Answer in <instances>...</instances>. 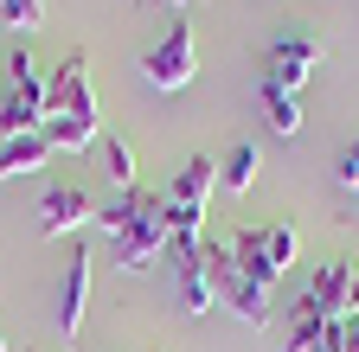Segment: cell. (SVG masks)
<instances>
[{"label":"cell","instance_id":"4","mask_svg":"<svg viewBox=\"0 0 359 352\" xmlns=\"http://www.w3.org/2000/svg\"><path fill=\"white\" fill-rule=\"evenodd\" d=\"M161 250H173V244H167V225H161V205H154L148 218H135V225H128L122 237H109V256H116V269H122V276L148 269V262H154Z\"/></svg>","mask_w":359,"mask_h":352},{"label":"cell","instance_id":"22","mask_svg":"<svg viewBox=\"0 0 359 352\" xmlns=\"http://www.w3.org/2000/svg\"><path fill=\"white\" fill-rule=\"evenodd\" d=\"M334 173H340V186H353V192H359V141H346V154H340V167H334Z\"/></svg>","mask_w":359,"mask_h":352},{"label":"cell","instance_id":"8","mask_svg":"<svg viewBox=\"0 0 359 352\" xmlns=\"http://www.w3.org/2000/svg\"><path fill=\"white\" fill-rule=\"evenodd\" d=\"M231 262H238V282H250V288H263V295H276L283 269L269 262V250H263V231H257V225L231 231Z\"/></svg>","mask_w":359,"mask_h":352},{"label":"cell","instance_id":"3","mask_svg":"<svg viewBox=\"0 0 359 352\" xmlns=\"http://www.w3.org/2000/svg\"><path fill=\"white\" fill-rule=\"evenodd\" d=\"M97 199H90L83 186H52L39 205V237H77L83 225H97Z\"/></svg>","mask_w":359,"mask_h":352},{"label":"cell","instance_id":"10","mask_svg":"<svg viewBox=\"0 0 359 352\" xmlns=\"http://www.w3.org/2000/svg\"><path fill=\"white\" fill-rule=\"evenodd\" d=\"M161 225H167V244H173V250H199V244H205V205L161 199Z\"/></svg>","mask_w":359,"mask_h":352},{"label":"cell","instance_id":"16","mask_svg":"<svg viewBox=\"0 0 359 352\" xmlns=\"http://www.w3.org/2000/svg\"><path fill=\"white\" fill-rule=\"evenodd\" d=\"M263 231V250H269V262L276 269H289V262L302 256V231H295V218H276V225H257Z\"/></svg>","mask_w":359,"mask_h":352},{"label":"cell","instance_id":"6","mask_svg":"<svg viewBox=\"0 0 359 352\" xmlns=\"http://www.w3.org/2000/svg\"><path fill=\"white\" fill-rule=\"evenodd\" d=\"M173 282H180V314L187 321H205L218 307V288H212V269H205V250H173Z\"/></svg>","mask_w":359,"mask_h":352},{"label":"cell","instance_id":"12","mask_svg":"<svg viewBox=\"0 0 359 352\" xmlns=\"http://www.w3.org/2000/svg\"><path fill=\"white\" fill-rule=\"evenodd\" d=\"M218 301L231 307L244 327H269V321H276V314H269V295L250 288V282H238V276H231V282H218Z\"/></svg>","mask_w":359,"mask_h":352},{"label":"cell","instance_id":"21","mask_svg":"<svg viewBox=\"0 0 359 352\" xmlns=\"http://www.w3.org/2000/svg\"><path fill=\"white\" fill-rule=\"evenodd\" d=\"M0 77H7V83H26V77H39L32 52H26V45H13V52H0Z\"/></svg>","mask_w":359,"mask_h":352},{"label":"cell","instance_id":"17","mask_svg":"<svg viewBox=\"0 0 359 352\" xmlns=\"http://www.w3.org/2000/svg\"><path fill=\"white\" fill-rule=\"evenodd\" d=\"M39 135L52 141V154H58V148H71V154H77V148H90V141H97V128H90V122H77V115H45V128H39Z\"/></svg>","mask_w":359,"mask_h":352},{"label":"cell","instance_id":"11","mask_svg":"<svg viewBox=\"0 0 359 352\" xmlns=\"http://www.w3.org/2000/svg\"><path fill=\"white\" fill-rule=\"evenodd\" d=\"M154 205H161V199H148L142 186H135V192H116V199H109V205L97 211V231H103V237H122V231L135 225V218H148Z\"/></svg>","mask_w":359,"mask_h":352},{"label":"cell","instance_id":"14","mask_svg":"<svg viewBox=\"0 0 359 352\" xmlns=\"http://www.w3.org/2000/svg\"><path fill=\"white\" fill-rule=\"evenodd\" d=\"M263 122H269V135H302V97H289V90H276V83H263Z\"/></svg>","mask_w":359,"mask_h":352},{"label":"cell","instance_id":"2","mask_svg":"<svg viewBox=\"0 0 359 352\" xmlns=\"http://www.w3.org/2000/svg\"><path fill=\"white\" fill-rule=\"evenodd\" d=\"M321 58H327V38H321V32H283L276 45H269V58H263V83L302 97V83L314 77V64H321Z\"/></svg>","mask_w":359,"mask_h":352},{"label":"cell","instance_id":"25","mask_svg":"<svg viewBox=\"0 0 359 352\" xmlns=\"http://www.w3.org/2000/svg\"><path fill=\"white\" fill-rule=\"evenodd\" d=\"M0 352H7V339H0Z\"/></svg>","mask_w":359,"mask_h":352},{"label":"cell","instance_id":"7","mask_svg":"<svg viewBox=\"0 0 359 352\" xmlns=\"http://www.w3.org/2000/svg\"><path fill=\"white\" fill-rule=\"evenodd\" d=\"M83 314H90V250L77 244V256L65 262V282H58V333L77 339L83 333Z\"/></svg>","mask_w":359,"mask_h":352},{"label":"cell","instance_id":"19","mask_svg":"<svg viewBox=\"0 0 359 352\" xmlns=\"http://www.w3.org/2000/svg\"><path fill=\"white\" fill-rule=\"evenodd\" d=\"M103 173H109L122 192H135V148H128L122 135H109V141H103Z\"/></svg>","mask_w":359,"mask_h":352},{"label":"cell","instance_id":"9","mask_svg":"<svg viewBox=\"0 0 359 352\" xmlns=\"http://www.w3.org/2000/svg\"><path fill=\"white\" fill-rule=\"evenodd\" d=\"M212 192H218V160L212 154H193L173 173V186H167V199H180V205H205Z\"/></svg>","mask_w":359,"mask_h":352},{"label":"cell","instance_id":"23","mask_svg":"<svg viewBox=\"0 0 359 352\" xmlns=\"http://www.w3.org/2000/svg\"><path fill=\"white\" fill-rule=\"evenodd\" d=\"M314 352H346V321H327L321 339H314Z\"/></svg>","mask_w":359,"mask_h":352},{"label":"cell","instance_id":"13","mask_svg":"<svg viewBox=\"0 0 359 352\" xmlns=\"http://www.w3.org/2000/svg\"><path fill=\"white\" fill-rule=\"evenodd\" d=\"M45 160H52V141H45L39 128H32V135H7V141H0V173H39Z\"/></svg>","mask_w":359,"mask_h":352},{"label":"cell","instance_id":"18","mask_svg":"<svg viewBox=\"0 0 359 352\" xmlns=\"http://www.w3.org/2000/svg\"><path fill=\"white\" fill-rule=\"evenodd\" d=\"M321 327H327V321H321V314H308V307L295 301V307H289V333H283V352H314Z\"/></svg>","mask_w":359,"mask_h":352},{"label":"cell","instance_id":"24","mask_svg":"<svg viewBox=\"0 0 359 352\" xmlns=\"http://www.w3.org/2000/svg\"><path fill=\"white\" fill-rule=\"evenodd\" d=\"M154 7H187V0H154Z\"/></svg>","mask_w":359,"mask_h":352},{"label":"cell","instance_id":"15","mask_svg":"<svg viewBox=\"0 0 359 352\" xmlns=\"http://www.w3.org/2000/svg\"><path fill=\"white\" fill-rule=\"evenodd\" d=\"M257 167H263L257 141H238L231 154L218 160V186H224V192H250V186H257Z\"/></svg>","mask_w":359,"mask_h":352},{"label":"cell","instance_id":"20","mask_svg":"<svg viewBox=\"0 0 359 352\" xmlns=\"http://www.w3.org/2000/svg\"><path fill=\"white\" fill-rule=\"evenodd\" d=\"M0 26H13V32H39L45 26V0H0Z\"/></svg>","mask_w":359,"mask_h":352},{"label":"cell","instance_id":"1","mask_svg":"<svg viewBox=\"0 0 359 352\" xmlns=\"http://www.w3.org/2000/svg\"><path fill=\"white\" fill-rule=\"evenodd\" d=\"M142 77L154 83V90H187V83L199 77V38H193V20H173V26L161 32V45H148Z\"/></svg>","mask_w":359,"mask_h":352},{"label":"cell","instance_id":"5","mask_svg":"<svg viewBox=\"0 0 359 352\" xmlns=\"http://www.w3.org/2000/svg\"><path fill=\"white\" fill-rule=\"evenodd\" d=\"M353 262H321V269L308 276V288H302V307L308 314H321V321H346L353 314Z\"/></svg>","mask_w":359,"mask_h":352}]
</instances>
